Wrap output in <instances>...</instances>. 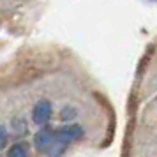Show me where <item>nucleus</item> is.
I'll return each mask as SVG.
<instances>
[{
  "instance_id": "obj_1",
  "label": "nucleus",
  "mask_w": 157,
  "mask_h": 157,
  "mask_svg": "<svg viewBox=\"0 0 157 157\" xmlns=\"http://www.w3.org/2000/svg\"><path fill=\"white\" fill-rule=\"evenodd\" d=\"M57 141V132L51 127H43L36 136H34V145L39 152H50V148Z\"/></svg>"
},
{
  "instance_id": "obj_2",
  "label": "nucleus",
  "mask_w": 157,
  "mask_h": 157,
  "mask_svg": "<svg viewBox=\"0 0 157 157\" xmlns=\"http://www.w3.org/2000/svg\"><path fill=\"white\" fill-rule=\"evenodd\" d=\"M50 117H51V102L48 99L37 101L34 109H32V120L36 122L37 125H44L50 120Z\"/></svg>"
},
{
  "instance_id": "obj_3",
  "label": "nucleus",
  "mask_w": 157,
  "mask_h": 157,
  "mask_svg": "<svg viewBox=\"0 0 157 157\" xmlns=\"http://www.w3.org/2000/svg\"><path fill=\"white\" fill-rule=\"evenodd\" d=\"M85 134V131L81 125L78 124H71V125H65L57 132V138L62 143H69V141H76V140H81Z\"/></svg>"
},
{
  "instance_id": "obj_4",
  "label": "nucleus",
  "mask_w": 157,
  "mask_h": 157,
  "mask_svg": "<svg viewBox=\"0 0 157 157\" xmlns=\"http://www.w3.org/2000/svg\"><path fill=\"white\" fill-rule=\"evenodd\" d=\"M7 157H30V154L25 143H14L7 150Z\"/></svg>"
},
{
  "instance_id": "obj_5",
  "label": "nucleus",
  "mask_w": 157,
  "mask_h": 157,
  "mask_svg": "<svg viewBox=\"0 0 157 157\" xmlns=\"http://www.w3.org/2000/svg\"><path fill=\"white\" fill-rule=\"evenodd\" d=\"M74 117H76V109L71 108V106H65L64 109H62V113H60V118H62V120H71Z\"/></svg>"
},
{
  "instance_id": "obj_6",
  "label": "nucleus",
  "mask_w": 157,
  "mask_h": 157,
  "mask_svg": "<svg viewBox=\"0 0 157 157\" xmlns=\"http://www.w3.org/2000/svg\"><path fill=\"white\" fill-rule=\"evenodd\" d=\"M6 143H7V129L0 125V150L6 147Z\"/></svg>"
}]
</instances>
